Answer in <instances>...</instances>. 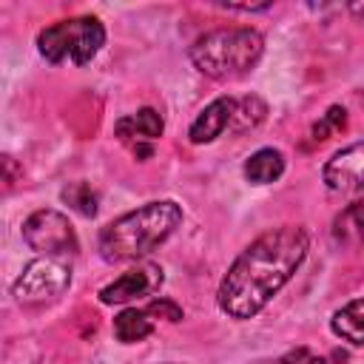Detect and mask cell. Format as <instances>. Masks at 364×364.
<instances>
[{
  "instance_id": "obj_1",
  "label": "cell",
  "mask_w": 364,
  "mask_h": 364,
  "mask_svg": "<svg viewBox=\"0 0 364 364\" xmlns=\"http://www.w3.org/2000/svg\"><path fill=\"white\" fill-rule=\"evenodd\" d=\"M310 250V233L301 225H279L259 233L228 267L219 282L216 304L233 321L259 316L273 296L296 276Z\"/></svg>"
},
{
  "instance_id": "obj_2",
  "label": "cell",
  "mask_w": 364,
  "mask_h": 364,
  "mask_svg": "<svg viewBox=\"0 0 364 364\" xmlns=\"http://www.w3.org/2000/svg\"><path fill=\"white\" fill-rule=\"evenodd\" d=\"M182 219H185L182 205L173 202V199L145 202V205L111 219L97 233L100 259L108 262V264L139 262L148 253H154L159 245H165L176 233Z\"/></svg>"
},
{
  "instance_id": "obj_3",
  "label": "cell",
  "mask_w": 364,
  "mask_h": 364,
  "mask_svg": "<svg viewBox=\"0 0 364 364\" xmlns=\"http://www.w3.org/2000/svg\"><path fill=\"white\" fill-rule=\"evenodd\" d=\"M264 54V37L247 26L210 28L193 40L188 57L193 68L210 80L245 77Z\"/></svg>"
},
{
  "instance_id": "obj_4",
  "label": "cell",
  "mask_w": 364,
  "mask_h": 364,
  "mask_svg": "<svg viewBox=\"0 0 364 364\" xmlns=\"http://www.w3.org/2000/svg\"><path fill=\"white\" fill-rule=\"evenodd\" d=\"M102 46H105V26L91 14L57 20L37 34V51L51 65H60L65 60L74 65H85L100 54Z\"/></svg>"
},
{
  "instance_id": "obj_5",
  "label": "cell",
  "mask_w": 364,
  "mask_h": 364,
  "mask_svg": "<svg viewBox=\"0 0 364 364\" xmlns=\"http://www.w3.org/2000/svg\"><path fill=\"white\" fill-rule=\"evenodd\" d=\"M71 287V262L68 259H54V256H40L23 267V273L11 284V296L17 304L34 307V304H48L57 301L65 290Z\"/></svg>"
},
{
  "instance_id": "obj_6",
  "label": "cell",
  "mask_w": 364,
  "mask_h": 364,
  "mask_svg": "<svg viewBox=\"0 0 364 364\" xmlns=\"http://www.w3.org/2000/svg\"><path fill=\"white\" fill-rule=\"evenodd\" d=\"M23 242L40 253V256H54V259H74L80 250V239L74 225L68 222L65 213L54 208H40L23 219Z\"/></svg>"
},
{
  "instance_id": "obj_7",
  "label": "cell",
  "mask_w": 364,
  "mask_h": 364,
  "mask_svg": "<svg viewBox=\"0 0 364 364\" xmlns=\"http://www.w3.org/2000/svg\"><path fill=\"white\" fill-rule=\"evenodd\" d=\"M165 276H162V267L154 264V262H139L134 267H128L125 273H119L114 282H108L97 296L102 304H128V301H136V299H148L154 293H159Z\"/></svg>"
},
{
  "instance_id": "obj_8",
  "label": "cell",
  "mask_w": 364,
  "mask_h": 364,
  "mask_svg": "<svg viewBox=\"0 0 364 364\" xmlns=\"http://www.w3.org/2000/svg\"><path fill=\"white\" fill-rule=\"evenodd\" d=\"M321 179L327 191L353 196L364 193V142H353L338 148L321 168Z\"/></svg>"
},
{
  "instance_id": "obj_9",
  "label": "cell",
  "mask_w": 364,
  "mask_h": 364,
  "mask_svg": "<svg viewBox=\"0 0 364 364\" xmlns=\"http://www.w3.org/2000/svg\"><path fill=\"white\" fill-rule=\"evenodd\" d=\"M162 131H165V122L156 108H139L136 114L119 117L114 125V136L125 148H131V154L139 162L154 156V142L162 136Z\"/></svg>"
},
{
  "instance_id": "obj_10",
  "label": "cell",
  "mask_w": 364,
  "mask_h": 364,
  "mask_svg": "<svg viewBox=\"0 0 364 364\" xmlns=\"http://www.w3.org/2000/svg\"><path fill=\"white\" fill-rule=\"evenodd\" d=\"M233 105H236V97H216V100H210V102L196 114V119L191 122L188 139H191L193 145H208V142H213L216 136H222V134L230 128Z\"/></svg>"
},
{
  "instance_id": "obj_11",
  "label": "cell",
  "mask_w": 364,
  "mask_h": 364,
  "mask_svg": "<svg viewBox=\"0 0 364 364\" xmlns=\"http://www.w3.org/2000/svg\"><path fill=\"white\" fill-rule=\"evenodd\" d=\"M284 154L279 148H259L253 151L247 159H245V179L250 185H270V182H279L282 173H284Z\"/></svg>"
},
{
  "instance_id": "obj_12",
  "label": "cell",
  "mask_w": 364,
  "mask_h": 364,
  "mask_svg": "<svg viewBox=\"0 0 364 364\" xmlns=\"http://www.w3.org/2000/svg\"><path fill=\"white\" fill-rule=\"evenodd\" d=\"M330 330L336 338H341L353 347H364V296L341 304L330 316Z\"/></svg>"
},
{
  "instance_id": "obj_13",
  "label": "cell",
  "mask_w": 364,
  "mask_h": 364,
  "mask_svg": "<svg viewBox=\"0 0 364 364\" xmlns=\"http://www.w3.org/2000/svg\"><path fill=\"white\" fill-rule=\"evenodd\" d=\"M154 333V318L145 310L136 307H122L114 316V338L119 344H136Z\"/></svg>"
},
{
  "instance_id": "obj_14",
  "label": "cell",
  "mask_w": 364,
  "mask_h": 364,
  "mask_svg": "<svg viewBox=\"0 0 364 364\" xmlns=\"http://www.w3.org/2000/svg\"><path fill=\"white\" fill-rule=\"evenodd\" d=\"M333 236L341 245H364V199L347 205L333 219Z\"/></svg>"
},
{
  "instance_id": "obj_15",
  "label": "cell",
  "mask_w": 364,
  "mask_h": 364,
  "mask_svg": "<svg viewBox=\"0 0 364 364\" xmlns=\"http://www.w3.org/2000/svg\"><path fill=\"white\" fill-rule=\"evenodd\" d=\"M267 117V102L256 94H247V97H239L236 105H233V119H230V134H247L253 128H259Z\"/></svg>"
},
{
  "instance_id": "obj_16",
  "label": "cell",
  "mask_w": 364,
  "mask_h": 364,
  "mask_svg": "<svg viewBox=\"0 0 364 364\" xmlns=\"http://www.w3.org/2000/svg\"><path fill=\"white\" fill-rule=\"evenodd\" d=\"M60 199L71 208V210H77L80 216H97V210H100V193L91 188V182H85V179H77V182H68L63 191H60Z\"/></svg>"
},
{
  "instance_id": "obj_17",
  "label": "cell",
  "mask_w": 364,
  "mask_h": 364,
  "mask_svg": "<svg viewBox=\"0 0 364 364\" xmlns=\"http://www.w3.org/2000/svg\"><path fill=\"white\" fill-rule=\"evenodd\" d=\"M344 128H347V108H344V105H330V108L313 122L310 139H313V142H324V139L341 134Z\"/></svg>"
},
{
  "instance_id": "obj_18",
  "label": "cell",
  "mask_w": 364,
  "mask_h": 364,
  "mask_svg": "<svg viewBox=\"0 0 364 364\" xmlns=\"http://www.w3.org/2000/svg\"><path fill=\"white\" fill-rule=\"evenodd\" d=\"M145 313H148L151 318H165V321H179V318H182V307H179L176 301L165 299V296H154V299L148 301Z\"/></svg>"
},
{
  "instance_id": "obj_19",
  "label": "cell",
  "mask_w": 364,
  "mask_h": 364,
  "mask_svg": "<svg viewBox=\"0 0 364 364\" xmlns=\"http://www.w3.org/2000/svg\"><path fill=\"white\" fill-rule=\"evenodd\" d=\"M273 364H327L318 353H313L310 347H293L284 355H279Z\"/></svg>"
},
{
  "instance_id": "obj_20",
  "label": "cell",
  "mask_w": 364,
  "mask_h": 364,
  "mask_svg": "<svg viewBox=\"0 0 364 364\" xmlns=\"http://www.w3.org/2000/svg\"><path fill=\"white\" fill-rule=\"evenodd\" d=\"M228 11H267L270 3H259V6H233V3H222Z\"/></svg>"
},
{
  "instance_id": "obj_21",
  "label": "cell",
  "mask_w": 364,
  "mask_h": 364,
  "mask_svg": "<svg viewBox=\"0 0 364 364\" xmlns=\"http://www.w3.org/2000/svg\"><path fill=\"white\" fill-rule=\"evenodd\" d=\"M3 168H6V188H11L14 179H17V173H14V159H11L9 154L3 156Z\"/></svg>"
},
{
  "instance_id": "obj_22",
  "label": "cell",
  "mask_w": 364,
  "mask_h": 364,
  "mask_svg": "<svg viewBox=\"0 0 364 364\" xmlns=\"http://www.w3.org/2000/svg\"><path fill=\"white\" fill-rule=\"evenodd\" d=\"M350 11H353L355 17H364V3H350Z\"/></svg>"
},
{
  "instance_id": "obj_23",
  "label": "cell",
  "mask_w": 364,
  "mask_h": 364,
  "mask_svg": "<svg viewBox=\"0 0 364 364\" xmlns=\"http://www.w3.org/2000/svg\"><path fill=\"white\" fill-rule=\"evenodd\" d=\"M168 364H173V361H168Z\"/></svg>"
}]
</instances>
